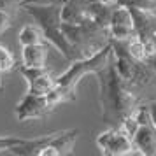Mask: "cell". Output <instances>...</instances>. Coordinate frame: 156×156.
Masks as SVG:
<instances>
[{"instance_id": "1", "label": "cell", "mask_w": 156, "mask_h": 156, "mask_svg": "<svg viewBox=\"0 0 156 156\" xmlns=\"http://www.w3.org/2000/svg\"><path fill=\"white\" fill-rule=\"evenodd\" d=\"M95 76L98 81V102L102 109V121L111 126L121 125L123 119L128 118L146 100L140 93L130 88L126 81L118 74L114 65V56L109 60L105 67L95 72Z\"/></svg>"}, {"instance_id": "2", "label": "cell", "mask_w": 156, "mask_h": 156, "mask_svg": "<svg viewBox=\"0 0 156 156\" xmlns=\"http://www.w3.org/2000/svg\"><path fill=\"white\" fill-rule=\"evenodd\" d=\"M21 9H25L34 20H35L37 27L41 28L44 35V41L55 46L58 53L69 60V62H76L79 60L77 53L74 49V46L69 42V39L63 35L62 32V5H37V4H27Z\"/></svg>"}, {"instance_id": "3", "label": "cell", "mask_w": 156, "mask_h": 156, "mask_svg": "<svg viewBox=\"0 0 156 156\" xmlns=\"http://www.w3.org/2000/svg\"><path fill=\"white\" fill-rule=\"evenodd\" d=\"M109 42L112 46V56H114L116 70H118V74L121 77L126 81V84L130 88H133L137 93H142L144 90H149V88L156 86V74L153 72V69L146 62L135 60L128 53L125 41L111 39Z\"/></svg>"}, {"instance_id": "4", "label": "cell", "mask_w": 156, "mask_h": 156, "mask_svg": "<svg viewBox=\"0 0 156 156\" xmlns=\"http://www.w3.org/2000/svg\"><path fill=\"white\" fill-rule=\"evenodd\" d=\"M111 58H112V46L109 42L100 51H97L95 55H91V56L72 62L70 67L62 76H58L55 79V86L63 93V97L67 98V102H72V100H76V90H77L79 81L84 77V76H88V74L98 72L102 67H105L109 63Z\"/></svg>"}, {"instance_id": "5", "label": "cell", "mask_w": 156, "mask_h": 156, "mask_svg": "<svg viewBox=\"0 0 156 156\" xmlns=\"http://www.w3.org/2000/svg\"><path fill=\"white\" fill-rule=\"evenodd\" d=\"M121 126L130 135L137 154L142 156L156 154V125L153 121L151 111H149L147 100H144L128 118H125Z\"/></svg>"}, {"instance_id": "6", "label": "cell", "mask_w": 156, "mask_h": 156, "mask_svg": "<svg viewBox=\"0 0 156 156\" xmlns=\"http://www.w3.org/2000/svg\"><path fill=\"white\" fill-rule=\"evenodd\" d=\"M60 27H62L63 35L74 46L79 60L95 55L97 51H100L111 41L109 28L107 27H102V25H98V23H95V21L79 23V25L62 21Z\"/></svg>"}, {"instance_id": "7", "label": "cell", "mask_w": 156, "mask_h": 156, "mask_svg": "<svg viewBox=\"0 0 156 156\" xmlns=\"http://www.w3.org/2000/svg\"><path fill=\"white\" fill-rule=\"evenodd\" d=\"M97 146L100 147L102 154L105 156H126V154H137L135 146L130 135L126 133V130L116 125L111 126L109 130L102 132L97 137Z\"/></svg>"}, {"instance_id": "8", "label": "cell", "mask_w": 156, "mask_h": 156, "mask_svg": "<svg viewBox=\"0 0 156 156\" xmlns=\"http://www.w3.org/2000/svg\"><path fill=\"white\" fill-rule=\"evenodd\" d=\"M133 16V27L135 35L140 39L144 44L146 55L151 56L156 53V14L153 11H144V9L128 7Z\"/></svg>"}, {"instance_id": "9", "label": "cell", "mask_w": 156, "mask_h": 156, "mask_svg": "<svg viewBox=\"0 0 156 156\" xmlns=\"http://www.w3.org/2000/svg\"><path fill=\"white\" fill-rule=\"evenodd\" d=\"M55 111V107L49 104L46 95H35L27 93L16 105V118L18 121H30V119H42Z\"/></svg>"}, {"instance_id": "10", "label": "cell", "mask_w": 156, "mask_h": 156, "mask_svg": "<svg viewBox=\"0 0 156 156\" xmlns=\"http://www.w3.org/2000/svg\"><path fill=\"white\" fill-rule=\"evenodd\" d=\"M109 34H111V39H116V41H125L135 35L133 16L128 7L114 5L111 20H109Z\"/></svg>"}, {"instance_id": "11", "label": "cell", "mask_w": 156, "mask_h": 156, "mask_svg": "<svg viewBox=\"0 0 156 156\" xmlns=\"http://www.w3.org/2000/svg\"><path fill=\"white\" fill-rule=\"evenodd\" d=\"M20 74L28 83V91L35 95H48L55 88V77L46 70V67H20Z\"/></svg>"}, {"instance_id": "12", "label": "cell", "mask_w": 156, "mask_h": 156, "mask_svg": "<svg viewBox=\"0 0 156 156\" xmlns=\"http://www.w3.org/2000/svg\"><path fill=\"white\" fill-rule=\"evenodd\" d=\"M79 137V130L72 128V130H60L56 135L53 137V140L41 151L39 156H63V154H72L74 151V144Z\"/></svg>"}, {"instance_id": "13", "label": "cell", "mask_w": 156, "mask_h": 156, "mask_svg": "<svg viewBox=\"0 0 156 156\" xmlns=\"http://www.w3.org/2000/svg\"><path fill=\"white\" fill-rule=\"evenodd\" d=\"M55 135H56V132L46 133L42 137H37V139H25L21 144L12 146V147L9 149V153L11 154H16V156H39L41 151L53 140Z\"/></svg>"}, {"instance_id": "14", "label": "cell", "mask_w": 156, "mask_h": 156, "mask_svg": "<svg viewBox=\"0 0 156 156\" xmlns=\"http://www.w3.org/2000/svg\"><path fill=\"white\" fill-rule=\"evenodd\" d=\"M49 55V42H37V44H28L23 46L21 49V58L25 67H46V60Z\"/></svg>"}, {"instance_id": "15", "label": "cell", "mask_w": 156, "mask_h": 156, "mask_svg": "<svg viewBox=\"0 0 156 156\" xmlns=\"http://www.w3.org/2000/svg\"><path fill=\"white\" fill-rule=\"evenodd\" d=\"M20 44L21 46H28V44H37V42H44V35L41 28L37 25H27L20 30Z\"/></svg>"}, {"instance_id": "16", "label": "cell", "mask_w": 156, "mask_h": 156, "mask_svg": "<svg viewBox=\"0 0 156 156\" xmlns=\"http://www.w3.org/2000/svg\"><path fill=\"white\" fill-rule=\"evenodd\" d=\"M125 46H126L128 53L135 58V60H140V62H146V49H144V44L140 42V39L137 35H132L130 39H125Z\"/></svg>"}, {"instance_id": "17", "label": "cell", "mask_w": 156, "mask_h": 156, "mask_svg": "<svg viewBox=\"0 0 156 156\" xmlns=\"http://www.w3.org/2000/svg\"><path fill=\"white\" fill-rule=\"evenodd\" d=\"M16 67V58L5 46H0V72H9Z\"/></svg>"}, {"instance_id": "18", "label": "cell", "mask_w": 156, "mask_h": 156, "mask_svg": "<svg viewBox=\"0 0 156 156\" xmlns=\"http://www.w3.org/2000/svg\"><path fill=\"white\" fill-rule=\"evenodd\" d=\"M116 5L144 9V11H154L156 9V0H118Z\"/></svg>"}, {"instance_id": "19", "label": "cell", "mask_w": 156, "mask_h": 156, "mask_svg": "<svg viewBox=\"0 0 156 156\" xmlns=\"http://www.w3.org/2000/svg\"><path fill=\"white\" fill-rule=\"evenodd\" d=\"M21 4L23 0H0V11H5L12 18H16L21 11Z\"/></svg>"}, {"instance_id": "20", "label": "cell", "mask_w": 156, "mask_h": 156, "mask_svg": "<svg viewBox=\"0 0 156 156\" xmlns=\"http://www.w3.org/2000/svg\"><path fill=\"white\" fill-rule=\"evenodd\" d=\"M25 139H20V137H12V135H4L0 137V153L4 151H9V149L16 146V144H21Z\"/></svg>"}, {"instance_id": "21", "label": "cell", "mask_w": 156, "mask_h": 156, "mask_svg": "<svg viewBox=\"0 0 156 156\" xmlns=\"http://www.w3.org/2000/svg\"><path fill=\"white\" fill-rule=\"evenodd\" d=\"M12 16L5 12V11H0V35L2 34H5L9 28H11V25H12Z\"/></svg>"}, {"instance_id": "22", "label": "cell", "mask_w": 156, "mask_h": 156, "mask_svg": "<svg viewBox=\"0 0 156 156\" xmlns=\"http://www.w3.org/2000/svg\"><path fill=\"white\" fill-rule=\"evenodd\" d=\"M67 0H23L21 7L27 4H37V5H63Z\"/></svg>"}, {"instance_id": "23", "label": "cell", "mask_w": 156, "mask_h": 156, "mask_svg": "<svg viewBox=\"0 0 156 156\" xmlns=\"http://www.w3.org/2000/svg\"><path fill=\"white\" fill-rule=\"evenodd\" d=\"M147 105H149V111H151V116H153V121L156 125V100H147Z\"/></svg>"}, {"instance_id": "24", "label": "cell", "mask_w": 156, "mask_h": 156, "mask_svg": "<svg viewBox=\"0 0 156 156\" xmlns=\"http://www.w3.org/2000/svg\"><path fill=\"white\" fill-rule=\"evenodd\" d=\"M146 63H147L149 67L153 69V72L156 74V53H154V55H151V56L146 58Z\"/></svg>"}, {"instance_id": "25", "label": "cell", "mask_w": 156, "mask_h": 156, "mask_svg": "<svg viewBox=\"0 0 156 156\" xmlns=\"http://www.w3.org/2000/svg\"><path fill=\"white\" fill-rule=\"evenodd\" d=\"M0 90H2V79H0Z\"/></svg>"}]
</instances>
